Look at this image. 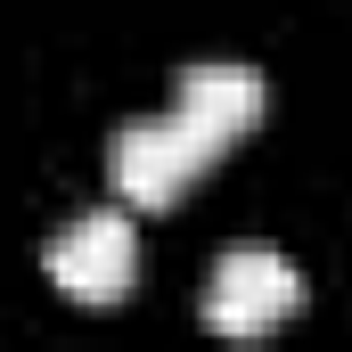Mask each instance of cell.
Masks as SVG:
<instances>
[{
    "mask_svg": "<svg viewBox=\"0 0 352 352\" xmlns=\"http://www.w3.org/2000/svg\"><path fill=\"white\" fill-rule=\"evenodd\" d=\"M295 303H303V270L287 263L278 246H263V238L221 246L213 270H205V320L221 336H263L270 320H287Z\"/></svg>",
    "mask_w": 352,
    "mask_h": 352,
    "instance_id": "cell-1",
    "label": "cell"
},
{
    "mask_svg": "<svg viewBox=\"0 0 352 352\" xmlns=\"http://www.w3.org/2000/svg\"><path fill=\"white\" fill-rule=\"evenodd\" d=\"M213 148H221V140H205L180 107H156V115H123V123H115L107 173H115V188H123L131 205H164Z\"/></svg>",
    "mask_w": 352,
    "mask_h": 352,
    "instance_id": "cell-2",
    "label": "cell"
},
{
    "mask_svg": "<svg viewBox=\"0 0 352 352\" xmlns=\"http://www.w3.org/2000/svg\"><path fill=\"white\" fill-rule=\"evenodd\" d=\"M41 263H50V278H58L66 295H82V303L123 295V287H131V270H140L131 213H123V205H82V213H66V221L50 230Z\"/></svg>",
    "mask_w": 352,
    "mask_h": 352,
    "instance_id": "cell-3",
    "label": "cell"
},
{
    "mask_svg": "<svg viewBox=\"0 0 352 352\" xmlns=\"http://www.w3.org/2000/svg\"><path fill=\"white\" fill-rule=\"evenodd\" d=\"M263 98H270L263 66H246V58H188V66H180V98H173V107L205 131V140H230L238 123L263 115Z\"/></svg>",
    "mask_w": 352,
    "mask_h": 352,
    "instance_id": "cell-4",
    "label": "cell"
}]
</instances>
